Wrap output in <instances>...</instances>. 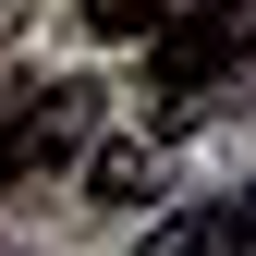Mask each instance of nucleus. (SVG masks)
Returning <instances> with one entry per match:
<instances>
[{
	"instance_id": "f257e3e1",
	"label": "nucleus",
	"mask_w": 256,
	"mask_h": 256,
	"mask_svg": "<svg viewBox=\"0 0 256 256\" xmlns=\"http://www.w3.org/2000/svg\"><path fill=\"white\" fill-rule=\"evenodd\" d=\"M232 61H256V0H208V12H183V0H171V24H158V98H146V134H183V122L220 98Z\"/></svg>"
},
{
	"instance_id": "20e7f679",
	"label": "nucleus",
	"mask_w": 256,
	"mask_h": 256,
	"mask_svg": "<svg viewBox=\"0 0 256 256\" xmlns=\"http://www.w3.org/2000/svg\"><path fill=\"white\" fill-rule=\"evenodd\" d=\"M86 183H98L110 208H134L146 183H158V146H134V134H122V146H98V171H86Z\"/></svg>"
},
{
	"instance_id": "423d86ee",
	"label": "nucleus",
	"mask_w": 256,
	"mask_h": 256,
	"mask_svg": "<svg viewBox=\"0 0 256 256\" xmlns=\"http://www.w3.org/2000/svg\"><path fill=\"white\" fill-rule=\"evenodd\" d=\"M232 244L256 256V183H244V196H232Z\"/></svg>"
},
{
	"instance_id": "7ed1b4c3",
	"label": "nucleus",
	"mask_w": 256,
	"mask_h": 256,
	"mask_svg": "<svg viewBox=\"0 0 256 256\" xmlns=\"http://www.w3.org/2000/svg\"><path fill=\"white\" fill-rule=\"evenodd\" d=\"M134 256H232V208H171V220H146Z\"/></svg>"
},
{
	"instance_id": "f03ea898",
	"label": "nucleus",
	"mask_w": 256,
	"mask_h": 256,
	"mask_svg": "<svg viewBox=\"0 0 256 256\" xmlns=\"http://www.w3.org/2000/svg\"><path fill=\"white\" fill-rule=\"evenodd\" d=\"M86 98H98V86H24L12 122H0V183L37 171V158H61V146H86Z\"/></svg>"
},
{
	"instance_id": "39448f33",
	"label": "nucleus",
	"mask_w": 256,
	"mask_h": 256,
	"mask_svg": "<svg viewBox=\"0 0 256 256\" xmlns=\"http://www.w3.org/2000/svg\"><path fill=\"white\" fill-rule=\"evenodd\" d=\"M86 24H98V37H158L171 0H86Z\"/></svg>"
}]
</instances>
